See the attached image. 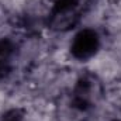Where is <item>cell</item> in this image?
I'll use <instances>...</instances> for the list:
<instances>
[{"mask_svg":"<svg viewBox=\"0 0 121 121\" xmlns=\"http://www.w3.org/2000/svg\"><path fill=\"white\" fill-rule=\"evenodd\" d=\"M69 55L75 60H93L101 49V35L93 27L80 28L73 34L68 45Z\"/></svg>","mask_w":121,"mask_h":121,"instance_id":"6da1fadb","label":"cell"},{"mask_svg":"<svg viewBox=\"0 0 121 121\" xmlns=\"http://www.w3.org/2000/svg\"><path fill=\"white\" fill-rule=\"evenodd\" d=\"M26 120H27V114L21 107L7 108L0 116V121H26Z\"/></svg>","mask_w":121,"mask_h":121,"instance_id":"7a4b0ae2","label":"cell"},{"mask_svg":"<svg viewBox=\"0 0 121 121\" xmlns=\"http://www.w3.org/2000/svg\"><path fill=\"white\" fill-rule=\"evenodd\" d=\"M120 108H121V103H120Z\"/></svg>","mask_w":121,"mask_h":121,"instance_id":"3957f363","label":"cell"}]
</instances>
